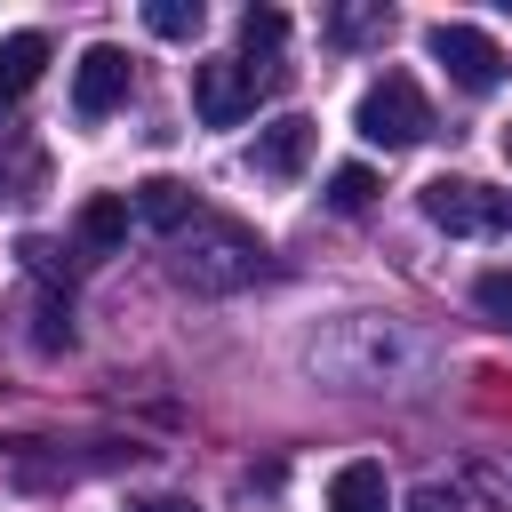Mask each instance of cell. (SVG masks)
Segmentation results:
<instances>
[{"label":"cell","mask_w":512,"mask_h":512,"mask_svg":"<svg viewBox=\"0 0 512 512\" xmlns=\"http://www.w3.org/2000/svg\"><path fill=\"white\" fill-rule=\"evenodd\" d=\"M168 248H176V256H168V272H176L184 288H200V296L248 288V280L264 272V240H256L248 224H232V216H192Z\"/></svg>","instance_id":"obj_1"},{"label":"cell","mask_w":512,"mask_h":512,"mask_svg":"<svg viewBox=\"0 0 512 512\" xmlns=\"http://www.w3.org/2000/svg\"><path fill=\"white\" fill-rule=\"evenodd\" d=\"M416 208H424V224H440V232H464V240H512V192H496V184L432 176V184L416 192Z\"/></svg>","instance_id":"obj_2"},{"label":"cell","mask_w":512,"mask_h":512,"mask_svg":"<svg viewBox=\"0 0 512 512\" xmlns=\"http://www.w3.org/2000/svg\"><path fill=\"white\" fill-rule=\"evenodd\" d=\"M352 128H360L368 144H384V152H408V144H424V136H432V104H424V88H416L408 72H384V80L360 96Z\"/></svg>","instance_id":"obj_3"},{"label":"cell","mask_w":512,"mask_h":512,"mask_svg":"<svg viewBox=\"0 0 512 512\" xmlns=\"http://www.w3.org/2000/svg\"><path fill=\"white\" fill-rule=\"evenodd\" d=\"M272 80H280V72H256V64H240V56H208V64H192V112H200L208 128H240Z\"/></svg>","instance_id":"obj_4"},{"label":"cell","mask_w":512,"mask_h":512,"mask_svg":"<svg viewBox=\"0 0 512 512\" xmlns=\"http://www.w3.org/2000/svg\"><path fill=\"white\" fill-rule=\"evenodd\" d=\"M424 48H432V64H448V80L472 88V96H488V88L504 80V48H496L480 24H432Z\"/></svg>","instance_id":"obj_5"},{"label":"cell","mask_w":512,"mask_h":512,"mask_svg":"<svg viewBox=\"0 0 512 512\" xmlns=\"http://www.w3.org/2000/svg\"><path fill=\"white\" fill-rule=\"evenodd\" d=\"M120 104H128V48L96 40V48L72 64V112H80V120H112Z\"/></svg>","instance_id":"obj_6"},{"label":"cell","mask_w":512,"mask_h":512,"mask_svg":"<svg viewBox=\"0 0 512 512\" xmlns=\"http://www.w3.org/2000/svg\"><path fill=\"white\" fill-rule=\"evenodd\" d=\"M128 208H136V224H152L160 240H176V232L200 216V192H192V184H176V176H144V184L128 192Z\"/></svg>","instance_id":"obj_7"},{"label":"cell","mask_w":512,"mask_h":512,"mask_svg":"<svg viewBox=\"0 0 512 512\" xmlns=\"http://www.w3.org/2000/svg\"><path fill=\"white\" fill-rule=\"evenodd\" d=\"M312 120L304 112H288V120H272L264 136H256V176H304V160H312Z\"/></svg>","instance_id":"obj_8"},{"label":"cell","mask_w":512,"mask_h":512,"mask_svg":"<svg viewBox=\"0 0 512 512\" xmlns=\"http://www.w3.org/2000/svg\"><path fill=\"white\" fill-rule=\"evenodd\" d=\"M128 192H88L80 200V216H72V232H80V256H112L120 240H128Z\"/></svg>","instance_id":"obj_9"},{"label":"cell","mask_w":512,"mask_h":512,"mask_svg":"<svg viewBox=\"0 0 512 512\" xmlns=\"http://www.w3.org/2000/svg\"><path fill=\"white\" fill-rule=\"evenodd\" d=\"M328 512H392V488H384V464L352 456L328 472Z\"/></svg>","instance_id":"obj_10"},{"label":"cell","mask_w":512,"mask_h":512,"mask_svg":"<svg viewBox=\"0 0 512 512\" xmlns=\"http://www.w3.org/2000/svg\"><path fill=\"white\" fill-rule=\"evenodd\" d=\"M40 72H48V40H40V32H8V40H0V112L24 104Z\"/></svg>","instance_id":"obj_11"},{"label":"cell","mask_w":512,"mask_h":512,"mask_svg":"<svg viewBox=\"0 0 512 512\" xmlns=\"http://www.w3.org/2000/svg\"><path fill=\"white\" fill-rule=\"evenodd\" d=\"M368 200H376V168H360V160H352V168H336V176H328V208H336V216H360Z\"/></svg>","instance_id":"obj_12"},{"label":"cell","mask_w":512,"mask_h":512,"mask_svg":"<svg viewBox=\"0 0 512 512\" xmlns=\"http://www.w3.org/2000/svg\"><path fill=\"white\" fill-rule=\"evenodd\" d=\"M32 344H40V352H64V344H72V312H64V296H32Z\"/></svg>","instance_id":"obj_13"},{"label":"cell","mask_w":512,"mask_h":512,"mask_svg":"<svg viewBox=\"0 0 512 512\" xmlns=\"http://www.w3.org/2000/svg\"><path fill=\"white\" fill-rule=\"evenodd\" d=\"M144 24H152L160 40H192V32H200V0H152Z\"/></svg>","instance_id":"obj_14"},{"label":"cell","mask_w":512,"mask_h":512,"mask_svg":"<svg viewBox=\"0 0 512 512\" xmlns=\"http://www.w3.org/2000/svg\"><path fill=\"white\" fill-rule=\"evenodd\" d=\"M472 304L496 320V328H512V264H496V272H480L472 280Z\"/></svg>","instance_id":"obj_15"},{"label":"cell","mask_w":512,"mask_h":512,"mask_svg":"<svg viewBox=\"0 0 512 512\" xmlns=\"http://www.w3.org/2000/svg\"><path fill=\"white\" fill-rule=\"evenodd\" d=\"M240 40H248V48H280V40H288V16H280V8H248V16H240Z\"/></svg>","instance_id":"obj_16"},{"label":"cell","mask_w":512,"mask_h":512,"mask_svg":"<svg viewBox=\"0 0 512 512\" xmlns=\"http://www.w3.org/2000/svg\"><path fill=\"white\" fill-rule=\"evenodd\" d=\"M416 512H464V496L440 488V480H424V488H416Z\"/></svg>","instance_id":"obj_17"},{"label":"cell","mask_w":512,"mask_h":512,"mask_svg":"<svg viewBox=\"0 0 512 512\" xmlns=\"http://www.w3.org/2000/svg\"><path fill=\"white\" fill-rule=\"evenodd\" d=\"M368 24H384V16H376V8H352V16H336V40H360Z\"/></svg>","instance_id":"obj_18"},{"label":"cell","mask_w":512,"mask_h":512,"mask_svg":"<svg viewBox=\"0 0 512 512\" xmlns=\"http://www.w3.org/2000/svg\"><path fill=\"white\" fill-rule=\"evenodd\" d=\"M128 512H200V504H192V496H136Z\"/></svg>","instance_id":"obj_19"},{"label":"cell","mask_w":512,"mask_h":512,"mask_svg":"<svg viewBox=\"0 0 512 512\" xmlns=\"http://www.w3.org/2000/svg\"><path fill=\"white\" fill-rule=\"evenodd\" d=\"M504 160H512V120H504Z\"/></svg>","instance_id":"obj_20"}]
</instances>
